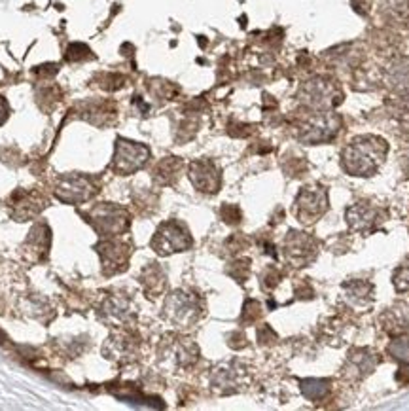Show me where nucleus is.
<instances>
[{
	"label": "nucleus",
	"instance_id": "obj_1",
	"mask_svg": "<svg viewBox=\"0 0 409 411\" xmlns=\"http://www.w3.org/2000/svg\"><path fill=\"white\" fill-rule=\"evenodd\" d=\"M389 144L379 137H356L341 152V165L353 176H373L383 165Z\"/></svg>",
	"mask_w": 409,
	"mask_h": 411
},
{
	"label": "nucleus",
	"instance_id": "obj_2",
	"mask_svg": "<svg viewBox=\"0 0 409 411\" xmlns=\"http://www.w3.org/2000/svg\"><path fill=\"white\" fill-rule=\"evenodd\" d=\"M192 244L193 239L188 228L176 222V220H169V222L160 226L157 231H155L154 239H152V249L162 256L182 252V250L190 249Z\"/></svg>",
	"mask_w": 409,
	"mask_h": 411
},
{
	"label": "nucleus",
	"instance_id": "obj_3",
	"mask_svg": "<svg viewBox=\"0 0 409 411\" xmlns=\"http://www.w3.org/2000/svg\"><path fill=\"white\" fill-rule=\"evenodd\" d=\"M294 209H296V218L301 224H315L316 220L323 218L328 211V192H326V188H304L296 197Z\"/></svg>",
	"mask_w": 409,
	"mask_h": 411
},
{
	"label": "nucleus",
	"instance_id": "obj_4",
	"mask_svg": "<svg viewBox=\"0 0 409 411\" xmlns=\"http://www.w3.org/2000/svg\"><path fill=\"white\" fill-rule=\"evenodd\" d=\"M285 254L294 268H305L318 256V241L305 231H290L285 239Z\"/></svg>",
	"mask_w": 409,
	"mask_h": 411
},
{
	"label": "nucleus",
	"instance_id": "obj_5",
	"mask_svg": "<svg viewBox=\"0 0 409 411\" xmlns=\"http://www.w3.org/2000/svg\"><path fill=\"white\" fill-rule=\"evenodd\" d=\"M89 222L95 226V230L99 231L100 235L116 237L129 228V214L119 207L105 203L89 211Z\"/></svg>",
	"mask_w": 409,
	"mask_h": 411
},
{
	"label": "nucleus",
	"instance_id": "obj_6",
	"mask_svg": "<svg viewBox=\"0 0 409 411\" xmlns=\"http://www.w3.org/2000/svg\"><path fill=\"white\" fill-rule=\"evenodd\" d=\"M165 315L173 324L178 328H190L201 317V307L199 299L193 298L192 294L186 292H174L169 296L165 304Z\"/></svg>",
	"mask_w": 409,
	"mask_h": 411
},
{
	"label": "nucleus",
	"instance_id": "obj_7",
	"mask_svg": "<svg viewBox=\"0 0 409 411\" xmlns=\"http://www.w3.org/2000/svg\"><path fill=\"white\" fill-rule=\"evenodd\" d=\"M148 157L150 150L143 144L131 143V141H118L116 157H114V173H118L122 176L133 175L148 163Z\"/></svg>",
	"mask_w": 409,
	"mask_h": 411
},
{
	"label": "nucleus",
	"instance_id": "obj_8",
	"mask_svg": "<svg viewBox=\"0 0 409 411\" xmlns=\"http://www.w3.org/2000/svg\"><path fill=\"white\" fill-rule=\"evenodd\" d=\"M345 216H347V224L351 226V230L358 231L362 235H372L387 220V211L368 205V203H356V205L349 207Z\"/></svg>",
	"mask_w": 409,
	"mask_h": 411
},
{
	"label": "nucleus",
	"instance_id": "obj_9",
	"mask_svg": "<svg viewBox=\"0 0 409 411\" xmlns=\"http://www.w3.org/2000/svg\"><path fill=\"white\" fill-rule=\"evenodd\" d=\"M341 127L339 116L335 114H318L304 125L299 141L305 144H324L335 138Z\"/></svg>",
	"mask_w": 409,
	"mask_h": 411
},
{
	"label": "nucleus",
	"instance_id": "obj_10",
	"mask_svg": "<svg viewBox=\"0 0 409 411\" xmlns=\"http://www.w3.org/2000/svg\"><path fill=\"white\" fill-rule=\"evenodd\" d=\"M97 192L91 182L82 178V176H61L56 184V195L65 203H80L87 201Z\"/></svg>",
	"mask_w": 409,
	"mask_h": 411
},
{
	"label": "nucleus",
	"instance_id": "obj_11",
	"mask_svg": "<svg viewBox=\"0 0 409 411\" xmlns=\"http://www.w3.org/2000/svg\"><path fill=\"white\" fill-rule=\"evenodd\" d=\"M190 181L199 192L216 193L222 184V176L212 162H195L190 167Z\"/></svg>",
	"mask_w": 409,
	"mask_h": 411
},
{
	"label": "nucleus",
	"instance_id": "obj_12",
	"mask_svg": "<svg viewBox=\"0 0 409 411\" xmlns=\"http://www.w3.org/2000/svg\"><path fill=\"white\" fill-rule=\"evenodd\" d=\"M99 252L103 256V266L106 268V273H116L127 268V258L131 250L129 244L119 243V241H105L99 247Z\"/></svg>",
	"mask_w": 409,
	"mask_h": 411
},
{
	"label": "nucleus",
	"instance_id": "obj_13",
	"mask_svg": "<svg viewBox=\"0 0 409 411\" xmlns=\"http://www.w3.org/2000/svg\"><path fill=\"white\" fill-rule=\"evenodd\" d=\"M343 294L353 307H370L373 301V285L368 280H347L343 282Z\"/></svg>",
	"mask_w": 409,
	"mask_h": 411
},
{
	"label": "nucleus",
	"instance_id": "obj_14",
	"mask_svg": "<svg viewBox=\"0 0 409 411\" xmlns=\"http://www.w3.org/2000/svg\"><path fill=\"white\" fill-rule=\"evenodd\" d=\"M307 100L315 106L337 105L339 100H335L334 81H328L326 78H316V80L309 81V86H307Z\"/></svg>",
	"mask_w": 409,
	"mask_h": 411
},
{
	"label": "nucleus",
	"instance_id": "obj_15",
	"mask_svg": "<svg viewBox=\"0 0 409 411\" xmlns=\"http://www.w3.org/2000/svg\"><path fill=\"white\" fill-rule=\"evenodd\" d=\"M13 216L18 220H25L37 216L44 209V200L38 193H15L12 200Z\"/></svg>",
	"mask_w": 409,
	"mask_h": 411
},
{
	"label": "nucleus",
	"instance_id": "obj_16",
	"mask_svg": "<svg viewBox=\"0 0 409 411\" xmlns=\"http://www.w3.org/2000/svg\"><path fill=\"white\" fill-rule=\"evenodd\" d=\"M377 356L373 355L370 349H356L349 355V370H351V375L354 377H366L375 370L377 366Z\"/></svg>",
	"mask_w": 409,
	"mask_h": 411
},
{
	"label": "nucleus",
	"instance_id": "obj_17",
	"mask_svg": "<svg viewBox=\"0 0 409 411\" xmlns=\"http://www.w3.org/2000/svg\"><path fill=\"white\" fill-rule=\"evenodd\" d=\"M182 171V162L176 157H165L163 162L157 163V167L154 169V181L162 186H169L176 182Z\"/></svg>",
	"mask_w": 409,
	"mask_h": 411
},
{
	"label": "nucleus",
	"instance_id": "obj_18",
	"mask_svg": "<svg viewBox=\"0 0 409 411\" xmlns=\"http://www.w3.org/2000/svg\"><path fill=\"white\" fill-rule=\"evenodd\" d=\"M332 389V381L328 379H305L301 381V393L311 402H318L324 400L330 394Z\"/></svg>",
	"mask_w": 409,
	"mask_h": 411
},
{
	"label": "nucleus",
	"instance_id": "obj_19",
	"mask_svg": "<svg viewBox=\"0 0 409 411\" xmlns=\"http://www.w3.org/2000/svg\"><path fill=\"white\" fill-rule=\"evenodd\" d=\"M143 282L146 292L152 296L160 294L165 288V273L162 271V268H157V263H150L148 268L144 269Z\"/></svg>",
	"mask_w": 409,
	"mask_h": 411
},
{
	"label": "nucleus",
	"instance_id": "obj_20",
	"mask_svg": "<svg viewBox=\"0 0 409 411\" xmlns=\"http://www.w3.org/2000/svg\"><path fill=\"white\" fill-rule=\"evenodd\" d=\"M384 330L391 332L394 336L402 334V332L408 330L409 326V313L405 309H391V311L384 315Z\"/></svg>",
	"mask_w": 409,
	"mask_h": 411
},
{
	"label": "nucleus",
	"instance_id": "obj_21",
	"mask_svg": "<svg viewBox=\"0 0 409 411\" xmlns=\"http://www.w3.org/2000/svg\"><path fill=\"white\" fill-rule=\"evenodd\" d=\"M389 353L394 356V360L400 364H409V337H396L389 345Z\"/></svg>",
	"mask_w": 409,
	"mask_h": 411
},
{
	"label": "nucleus",
	"instance_id": "obj_22",
	"mask_svg": "<svg viewBox=\"0 0 409 411\" xmlns=\"http://www.w3.org/2000/svg\"><path fill=\"white\" fill-rule=\"evenodd\" d=\"M261 315V309H260V304L258 301H254V299H248L247 304H245V307H242V322L245 324H250L254 322L256 318L260 317Z\"/></svg>",
	"mask_w": 409,
	"mask_h": 411
},
{
	"label": "nucleus",
	"instance_id": "obj_23",
	"mask_svg": "<svg viewBox=\"0 0 409 411\" xmlns=\"http://www.w3.org/2000/svg\"><path fill=\"white\" fill-rule=\"evenodd\" d=\"M394 288H396L398 292H408L409 290V266H402V268L398 269L396 273H394Z\"/></svg>",
	"mask_w": 409,
	"mask_h": 411
},
{
	"label": "nucleus",
	"instance_id": "obj_24",
	"mask_svg": "<svg viewBox=\"0 0 409 411\" xmlns=\"http://www.w3.org/2000/svg\"><path fill=\"white\" fill-rule=\"evenodd\" d=\"M222 218L231 226L239 224V222H241V211H239V207L223 205L222 207Z\"/></svg>",
	"mask_w": 409,
	"mask_h": 411
},
{
	"label": "nucleus",
	"instance_id": "obj_25",
	"mask_svg": "<svg viewBox=\"0 0 409 411\" xmlns=\"http://www.w3.org/2000/svg\"><path fill=\"white\" fill-rule=\"evenodd\" d=\"M8 118V105L6 100L0 97V124H4V119Z\"/></svg>",
	"mask_w": 409,
	"mask_h": 411
},
{
	"label": "nucleus",
	"instance_id": "obj_26",
	"mask_svg": "<svg viewBox=\"0 0 409 411\" xmlns=\"http://www.w3.org/2000/svg\"><path fill=\"white\" fill-rule=\"evenodd\" d=\"M405 173H408V176H409V159H408V163H405Z\"/></svg>",
	"mask_w": 409,
	"mask_h": 411
}]
</instances>
